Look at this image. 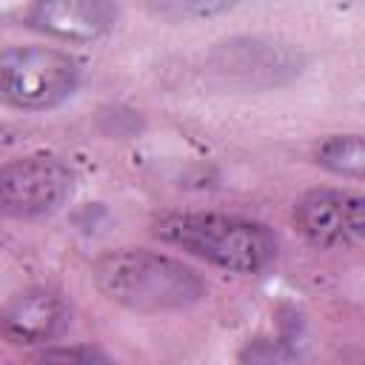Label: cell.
I'll list each match as a JSON object with an SVG mask.
<instances>
[{"label": "cell", "instance_id": "1", "mask_svg": "<svg viewBox=\"0 0 365 365\" xmlns=\"http://www.w3.org/2000/svg\"><path fill=\"white\" fill-rule=\"evenodd\" d=\"M94 288L134 314H180L208 294L205 279L182 259L148 248H114L91 265Z\"/></svg>", "mask_w": 365, "mask_h": 365}, {"label": "cell", "instance_id": "2", "mask_svg": "<svg viewBox=\"0 0 365 365\" xmlns=\"http://www.w3.org/2000/svg\"><path fill=\"white\" fill-rule=\"evenodd\" d=\"M154 234L188 257L242 277L262 274L279 254L274 228L240 214L174 211L154 222Z\"/></svg>", "mask_w": 365, "mask_h": 365}, {"label": "cell", "instance_id": "3", "mask_svg": "<svg viewBox=\"0 0 365 365\" xmlns=\"http://www.w3.org/2000/svg\"><path fill=\"white\" fill-rule=\"evenodd\" d=\"M83 83V66L74 54L54 46H3L0 48V108L51 111L68 103Z\"/></svg>", "mask_w": 365, "mask_h": 365}, {"label": "cell", "instance_id": "4", "mask_svg": "<svg viewBox=\"0 0 365 365\" xmlns=\"http://www.w3.org/2000/svg\"><path fill=\"white\" fill-rule=\"evenodd\" d=\"M305 63L299 46L265 34L228 37L205 54V68L222 86L242 91L282 88L305 71Z\"/></svg>", "mask_w": 365, "mask_h": 365}, {"label": "cell", "instance_id": "5", "mask_svg": "<svg viewBox=\"0 0 365 365\" xmlns=\"http://www.w3.org/2000/svg\"><path fill=\"white\" fill-rule=\"evenodd\" d=\"M77 188L74 168L48 151H31L0 163V217L43 220L68 205Z\"/></svg>", "mask_w": 365, "mask_h": 365}, {"label": "cell", "instance_id": "6", "mask_svg": "<svg viewBox=\"0 0 365 365\" xmlns=\"http://www.w3.org/2000/svg\"><path fill=\"white\" fill-rule=\"evenodd\" d=\"M294 225L317 251L356 248L365 237V200L348 188H308L294 202Z\"/></svg>", "mask_w": 365, "mask_h": 365}, {"label": "cell", "instance_id": "7", "mask_svg": "<svg viewBox=\"0 0 365 365\" xmlns=\"http://www.w3.org/2000/svg\"><path fill=\"white\" fill-rule=\"evenodd\" d=\"M71 325L68 299L48 285H31L0 308V336L9 345L43 348L57 342Z\"/></svg>", "mask_w": 365, "mask_h": 365}, {"label": "cell", "instance_id": "8", "mask_svg": "<svg viewBox=\"0 0 365 365\" xmlns=\"http://www.w3.org/2000/svg\"><path fill=\"white\" fill-rule=\"evenodd\" d=\"M29 26L60 43H97L117 26L114 0H31Z\"/></svg>", "mask_w": 365, "mask_h": 365}, {"label": "cell", "instance_id": "9", "mask_svg": "<svg viewBox=\"0 0 365 365\" xmlns=\"http://www.w3.org/2000/svg\"><path fill=\"white\" fill-rule=\"evenodd\" d=\"M311 160L336 177H348V180H362L365 171V145L362 137L356 131L348 134H328L322 140L314 143L311 148Z\"/></svg>", "mask_w": 365, "mask_h": 365}, {"label": "cell", "instance_id": "10", "mask_svg": "<svg viewBox=\"0 0 365 365\" xmlns=\"http://www.w3.org/2000/svg\"><path fill=\"white\" fill-rule=\"evenodd\" d=\"M145 11L165 23H202L228 14L240 0H140Z\"/></svg>", "mask_w": 365, "mask_h": 365}, {"label": "cell", "instance_id": "11", "mask_svg": "<svg viewBox=\"0 0 365 365\" xmlns=\"http://www.w3.org/2000/svg\"><path fill=\"white\" fill-rule=\"evenodd\" d=\"M297 334H285L277 339H254L240 351V359L245 362H279V359H297Z\"/></svg>", "mask_w": 365, "mask_h": 365}, {"label": "cell", "instance_id": "12", "mask_svg": "<svg viewBox=\"0 0 365 365\" xmlns=\"http://www.w3.org/2000/svg\"><path fill=\"white\" fill-rule=\"evenodd\" d=\"M37 359H57V362H83V365H91V362H108L111 356L91 345V342H71V345H63V342H48L43 345L37 354Z\"/></svg>", "mask_w": 365, "mask_h": 365}, {"label": "cell", "instance_id": "13", "mask_svg": "<svg viewBox=\"0 0 365 365\" xmlns=\"http://www.w3.org/2000/svg\"><path fill=\"white\" fill-rule=\"evenodd\" d=\"M11 140H14V137H11V131H9V128H3V125H0V148H6V145H9V143H11Z\"/></svg>", "mask_w": 365, "mask_h": 365}]
</instances>
